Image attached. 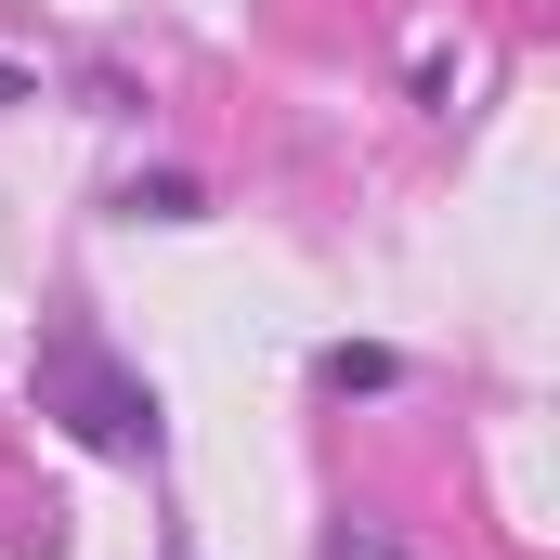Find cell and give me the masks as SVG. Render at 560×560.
<instances>
[{"label": "cell", "instance_id": "obj_1", "mask_svg": "<svg viewBox=\"0 0 560 560\" xmlns=\"http://www.w3.org/2000/svg\"><path fill=\"white\" fill-rule=\"evenodd\" d=\"M39 418L66 430V443H92V456H156L170 443V405H156V378L118 365V339L79 313V300H52L39 313Z\"/></svg>", "mask_w": 560, "mask_h": 560}, {"label": "cell", "instance_id": "obj_2", "mask_svg": "<svg viewBox=\"0 0 560 560\" xmlns=\"http://www.w3.org/2000/svg\"><path fill=\"white\" fill-rule=\"evenodd\" d=\"M313 392H326V405H352V392H405V352H378V339H326V352H313Z\"/></svg>", "mask_w": 560, "mask_h": 560}, {"label": "cell", "instance_id": "obj_3", "mask_svg": "<svg viewBox=\"0 0 560 560\" xmlns=\"http://www.w3.org/2000/svg\"><path fill=\"white\" fill-rule=\"evenodd\" d=\"M118 222H209V183L196 170H131L118 183Z\"/></svg>", "mask_w": 560, "mask_h": 560}, {"label": "cell", "instance_id": "obj_4", "mask_svg": "<svg viewBox=\"0 0 560 560\" xmlns=\"http://www.w3.org/2000/svg\"><path fill=\"white\" fill-rule=\"evenodd\" d=\"M313 560H405V548H392V535H378L365 509H339V522H326V548H313Z\"/></svg>", "mask_w": 560, "mask_h": 560}, {"label": "cell", "instance_id": "obj_5", "mask_svg": "<svg viewBox=\"0 0 560 560\" xmlns=\"http://www.w3.org/2000/svg\"><path fill=\"white\" fill-rule=\"evenodd\" d=\"M0 105H39V79H26V66H0Z\"/></svg>", "mask_w": 560, "mask_h": 560}]
</instances>
